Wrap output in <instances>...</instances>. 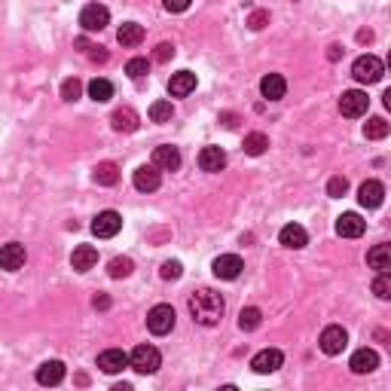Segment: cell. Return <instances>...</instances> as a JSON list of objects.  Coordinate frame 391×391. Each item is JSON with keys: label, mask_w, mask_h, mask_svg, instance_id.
Here are the masks:
<instances>
[{"label": "cell", "mask_w": 391, "mask_h": 391, "mask_svg": "<svg viewBox=\"0 0 391 391\" xmlns=\"http://www.w3.org/2000/svg\"><path fill=\"white\" fill-rule=\"evenodd\" d=\"M187 309H190V315H193L196 324H202V327H217L220 321H224L226 303H224V297H220L217 290L202 288V290H193V294H190Z\"/></svg>", "instance_id": "cell-1"}, {"label": "cell", "mask_w": 391, "mask_h": 391, "mask_svg": "<svg viewBox=\"0 0 391 391\" xmlns=\"http://www.w3.org/2000/svg\"><path fill=\"white\" fill-rule=\"evenodd\" d=\"M128 367H132L135 373H141V376H153V373L163 367V355L153 346H138V349H132V355H128Z\"/></svg>", "instance_id": "cell-2"}, {"label": "cell", "mask_w": 391, "mask_h": 391, "mask_svg": "<svg viewBox=\"0 0 391 391\" xmlns=\"http://www.w3.org/2000/svg\"><path fill=\"white\" fill-rule=\"evenodd\" d=\"M382 74H385V65H382V58L376 56H358L355 65H351V76H355L358 83H364V86H370V83H379Z\"/></svg>", "instance_id": "cell-3"}, {"label": "cell", "mask_w": 391, "mask_h": 391, "mask_svg": "<svg viewBox=\"0 0 391 391\" xmlns=\"http://www.w3.org/2000/svg\"><path fill=\"white\" fill-rule=\"evenodd\" d=\"M174 324H178V315H174V309L168 303H159L147 312V331L153 336H168L174 331Z\"/></svg>", "instance_id": "cell-4"}, {"label": "cell", "mask_w": 391, "mask_h": 391, "mask_svg": "<svg viewBox=\"0 0 391 391\" xmlns=\"http://www.w3.org/2000/svg\"><path fill=\"white\" fill-rule=\"evenodd\" d=\"M110 25V10H107L104 3H89L83 6L80 13V28L86 31V34H98V31H104Z\"/></svg>", "instance_id": "cell-5"}, {"label": "cell", "mask_w": 391, "mask_h": 391, "mask_svg": "<svg viewBox=\"0 0 391 391\" xmlns=\"http://www.w3.org/2000/svg\"><path fill=\"white\" fill-rule=\"evenodd\" d=\"M318 346L324 355H342V349L349 346V333H346V327H340V324H331V327H324L321 331V340H318Z\"/></svg>", "instance_id": "cell-6"}, {"label": "cell", "mask_w": 391, "mask_h": 391, "mask_svg": "<svg viewBox=\"0 0 391 391\" xmlns=\"http://www.w3.org/2000/svg\"><path fill=\"white\" fill-rule=\"evenodd\" d=\"M367 107H370V98H367V92H361V89L342 92V98H340V113H342V117L358 119V117H364V113H367Z\"/></svg>", "instance_id": "cell-7"}, {"label": "cell", "mask_w": 391, "mask_h": 391, "mask_svg": "<svg viewBox=\"0 0 391 391\" xmlns=\"http://www.w3.org/2000/svg\"><path fill=\"white\" fill-rule=\"evenodd\" d=\"M242 269H244V263L239 254H220V257H214V263H211V272L217 275L220 281H235L242 275Z\"/></svg>", "instance_id": "cell-8"}, {"label": "cell", "mask_w": 391, "mask_h": 391, "mask_svg": "<svg viewBox=\"0 0 391 391\" xmlns=\"http://www.w3.org/2000/svg\"><path fill=\"white\" fill-rule=\"evenodd\" d=\"M119 229H122L119 211H101V214H95V220H92V233H95L98 239H113Z\"/></svg>", "instance_id": "cell-9"}, {"label": "cell", "mask_w": 391, "mask_h": 391, "mask_svg": "<svg viewBox=\"0 0 391 391\" xmlns=\"http://www.w3.org/2000/svg\"><path fill=\"white\" fill-rule=\"evenodd\" d=\"M364 229H367V220L355 211H346L336 217V235H342V239H361Z\"/></svg>", "instance_id": "cell-10"}, {"label": "cell", "mask_w": 391, "mask_h": 391, "mask_svg": "<svg viewBox=\"0 0 391 391\" xmlns=\"http://www.w3.org/2000/svg\"><path fill=\"white\" fill-rule=\"evenodd\" d=\"M281 364H285V355H281L278 349H263V351H257V355L251 358V370L260 373V376H266V373H275Z\"/></svg>", "instance_id": "cell-11"}, {"label": "cell", "mask_w": 391, "mask_h": 391, "mask_svg": "<svg viewBox=\"0 0 391 391\" xmlns=\"http://www.w3.org/2000/svg\"><path fill=\"white\" fill-rule=\"evenodd\" d=\"M358 202H361V208H379L382 202H385V187H382L379 181H364L361 187H358Z\"/></svg>", "instance_id": "cell-12"}, {"label": "cell", "mask_w": 391, "mask_h": 391, "mask_svg": "<svg viewBox=\"0 0 391 391\" xmlns=\"http://www.w3.org/2000/svg\"><path fill=\"white\" fill-rule=\"evenodd\" d=\"M25 244H19V242H10V244H3L0 248V269H6V272H15V269H22L25 266Z\"/></svg>", "instance_id": "cell-13"}, {"label": "cell", "mask_w": 391, "mask_h": 391, "mask_svg": "<svg viewBox=\"0 0 391 391\" xmlns=\"http://www.w3.org/2000/svg\"><path fill=\"white\" fill-rule=\"evenodd\" d=\"M199 168H202V172H208V174L224 172V168H226V153L220 147H214V144H208V147L199 150Z\"/></svg>", "instance_id": "cell-14"}, {"label": "cell", "mask_w": 391, "mask_h": 391, "mask_svg": "<svg viewBox=\"0 0 391 391\" xmlns=\"http://www.w3.org/2000/svg\"><path fill=\"white\" fill-rule=\"evenodd\" d=\"M132 183L141 193H153V190H159V183H163V174H159L156 165H141V168H135Z\"/></svg>", "instance_id": "cell-15"}, {"label": "cell", "mask_w": 391, "mask_h": 391, "mask_svg": "<svg viewBox=\"0 0 391 391\" xmlns=\"http://www.w3.org/2000/svg\"><path fill=\"white\" fill-rule=\"evenodd\" d=\"M153 165L159 172H178L181 168V150L172 147V144H163V147L153 150Z\"/></svg>", "instance_id": "cell-16"}, {"label": "cell", "mask_w": 391, "mask_h": 391, "mask_svg": "<svg viewBox=\"0 0 391 391\" xmlns=\"http://www.w3.org/2000/svg\"><path fill=\"white\" fill-rule=\"evenodd\" d=\"M98 367H101L107 376H113V373H119L128 367V355L122 349H104L101 355H98Z\"/></svg>", "instance_id": "cell-17"}, {"label": "cell", "mask_w": 391, "mask_h": 391, "mask_svg": "<svg viewBox=\"0 0 391 391\" xmlns=\"http://www.w3.org/2000/svg\"><path fill=\"white\" fill-rule=\"evenodd\" d=\"M95 263H98V248L95 244H76L74 254H71L74 269L76 272H89V269H95Z\"/></svg>", "instance_id": "cell-18"}, {"label": "cell", "mask_w": 391, "mask_h": 391, "mask_svg": "<svg viewBox=\"0 0 391 391\" xmlns=\"http://www.w3.org/2000/svg\"><path fill=\"white\" fill-rule=\"evenodd\" d=\"M288 92V83L281 74H266L263 80H260V95L266 98V101H281Z\"/></svg>", "instance_id": "cell-19"}, {"label": "cell", "mask_w": 391, "mask_h": 391, "mask_svg": "<svg viewBox=\"0 0 391 391\" xmlns=\"http://www.w3.org/2000/svg\"><path fill=\"white\" fill-rule=\"evenodd\" d=\"M278 242L285 244V248H290V251H300V248L309 244V233H306L300 224H288V226H281Z\"/></svg>", "instance_id": "cell-20"}, {"label": "cell", "mask_w": 391, "mask_h": 391, "mask_svg": "<svg viewBox=\"0 0 391 391\" xmlns=\"http://www.w3.org/2000/svg\"><path fill=\"white\" fill-rule=\"evenodd\" d=\"M349 367H351V373H358V376H364V373H373V370L379 367V355H376L373 349H358L355 355H351Z\"/></svg>", "instance_id": "cell-21"}, {"label": "cell", "mask_w": 391, "mask_h": 391, "mask_svg": "<svg viewBox=\"0 0 391 391\" xmlns=\"http://www.w3.org/2000/svg\"><path fill=\"white\" fill-rule=\"evenodd\" d=\"M65 373L67 370L61 361H46L37 367V382H40V385H61V382H65Z\"/></svg>", "instance_id": "cell-22"}, {"label": "cell", "mask_w": 391, "mask_h": 391, "mask_svg": "<svg viewBox=\"0 0 391 391\" xmlns=\"http://www.w3.org/2000/svg\"><path fill=\"white\" fill-rule=\"evenodd\" d=\"M193 89H196V74L193 71H178V74H172V80H168V92H172L174 98L190 95Z\"/></svg>", "instance_id": "cell-23"}, {"label": "cell", "mask_w": 391, "mask_h": 391, "mask_svg": "<svg viewBox=\"0 0 391 391\" xmlns=\"http://www.w3.org/2000/svg\"><path fill=\"white\" fill-rule=\"evenodd\" d=\"M138 113L132 110V107H119V110H113L110 113V126H113V132H135L138 128Z\"/></svg>", "instance_id": "cell-24"}, {"label": "cell", "mask_w": 391, "mask_h": 391, "mask_svg": "<svg viewBox=\"0 0 391 391\" xmlns=\"http://www.w3.org/2000/svg\"><path fill=\"white\" fill-rule=\"evenodd\" d=\"M367 266L376 272H388L391 269V248L388 244H373L370 251H367Z\"/></svg>", "instance_id": "cell-25"}, {"label": "cell", "mask_w": 391, "mask_h": 391, "mask_svg": "<svg viewBox=\"0 0 391 391\" xmlns=\"http://www.w3.org/2000/svg\"><path fill=\"white\" fill-rule=\"evenodd\" d=\"M92 181H95L98 187H113V183H119V165L117 163H98L95 172H92Z\"/></svg>", "instance_id": "cell-26"}, {"label": "cell", "mask_w": 391, "mask_h": 391, "mask_svg": "<svg viewBox=\"0 0 391 391\" xmlns=\"http://www.w3.org/2000/svg\"><path fill=\"white\" fill-rule=\"evenodd\" d=\"M86 89H89V98L92 101H98V104H104V101H110L113 98V83L104 80V76H95Z\"/></svg>", "instance_id": "cell-27"}, {"label": "cell", "mask_w": 391, "mask_h": 391, "mask_svg": "<svg viewBox=\"0 0 391 391\" xmlns=\"http://www.w3.org/2000/svg\"><path fill=\"white\" fill-rule=\"evenodd\" d=\"M242 150L248 153V156H263V153L269 150V138H266L263 132H251V135H244Z\"/></svg>", "instance_id": "cell-28"}, {"label": "cell", "mask_w": 391, "mask_h": 391, "mask_svg": "<svg viewBox=\"0 0 391 391\" xmlns=\"http://www.w3.org/2000/svg\"><path fill=\"white\" fill-rule=\"evenodd\" d=\"M388 132H391V126H388L385 117H370L364 122V138L367 141H382V138H388Z\"/></svg>", "instance_id": "cell-29"}, {"label": "cell", "mask_w": 391, "mask_h": 391, "mask_svg": "<svg viewBox=\"0 0 391 391\" xmlns=\"http://www.w3.org/2000/svg\"><path fill=\"white\" fill-rule=\"evenodd\" d=\"M117 40L122 46H138L144 40V25H138V22H126V25L117 31Z\"/></svg>", "instance_id": "cell-30"}, {"label": "cell", "mask_w": 391, "mask_h": 391, "mask_svg": "<svg viewBox=\"0 0 391 391\" xmlns=\"http://www.w3.org/2000/svg\"><path fill=\"white\" fill-rule=\"evenodd\" d=\"M147 117H150V122H172L174 104L172 101H153L150 110H147Z\"/></svg>", "instance_id": "cell-31"}, {"label": "cell", "mask_w": 391, "mask_h": 391, "mask_svg": "<svg viewBox=\"0 0 391 391\" xmlns=\"http://www.w3.org/2000/svg\"><path fill=\"white\" fill-rule=\"evenodd\" d=\"M132 269H135V263L128 257H113L110 263H107V275H110V278H128Z\"/></svg>", "instance_id": "cell-32"}, {"label": "cell", "mask_w": 391, "mask_h": 391, "mask_svg": "<svg viewBox=\"0 0 391 391\" xmlns=\"http://www.w3.org/2000/svg\"><path fill=\"white\" fill-rule=\"evenodd\" d=\"M260 321H263V312H260L257 306H248V309L239 312V327L242 331H257Z\"/></svg>", "instance_id": "cell-33"}, {"label": "cell", "mask_w": 391, "mask_h": 391, "mask_svg": "<svg viewBox=\"0 0 391 391\" xmlns=\"http://www.w3.org/2000/svg\"><path fill=\"white\" fill-rule=\"evenodd\" d=\"M80 95H83V83L76 80V76H67V80L61 83V98H65V101H76Z\"/></svg>", "instance_id": "cell-34"}, {"label": "cell", "mask_w": 391, "mask_h": 391, "mask_svg": "<svg viewBox=\"0 0 391 391\" xmlns=\"http://www.w3.org/2000/svg\"><path fill=\"white\" fill-rule=\"evenodd\" d=\"M373 294H376L379 300H391V275L388 272H379L376 278H373Z\"/></svg>", "instance_id": "cell-35"}, {"label": "cell", "mask_w": 391, "mask_h": 391, "mask_svg": "<svg viewBox=\"0 0 391 391\" xmlns=\"http://www.w3.org/2000/svg\"><path fill=\"white\" fill-rule=\"evenodd\" d=\"M126 74L132 76V80H141V76H147V74H150V61H147V58H128Z\"/></svg>", "instance_id": "cell-36"}, {"label": "cell", "mask_w": 391, "mask_h": 391, "mask_svg": "<svg viewBox=\"0 0 391 391\" xmlns=\"http://www.w3.org/2000/svg\"><path fill=\"white\" fill-rule=\"evenodd\" d=\"M346 193H349V181L342 178V174H336V178L327 181V196L331 199H342Z\"/></svg>", "instance_id": "cell-37"}, {"label": "cell", "mask_w": 391, "mask_h": 391, "mask_svg": "<svg viewBox=\"0 0 391 391\" xmlns=\"http://www.w3.org/2000/svg\"><path fill=\"white\" fill-rule=\"evenodd\" d=\"M76 46H80V49L86 52L92 61H107V49H104V46H92L86 37H80V40H76Z\"/></svg>", "instance_id": "cell-38"}, {"label": "cell", "mask_w": 391, "mask_h": 391, "mask_svg": "<svg viewBox=\"0 0 391 391\" xmlns=\"http://www.w3.org/2000/svg\"><path fill=\"white\" fill-rule=\"evenodd\" d=\"M159 275H163L165 281H178L181 275H183L181 260H165V263H163V269H159Z\"/></svg>", "instance_id": "cell-39"}, {"label": "cell", "mask_w": 391, "mask_h": 391, "mask_svg": "<svg viewBox=\"0 0 391 391\" xmlns=\"http://www.w3.org/2000/svg\"><path fill=\"white\" fill-rule=\"evenodd\" d=\"M266 25H269V13H266V10H254L248 15V28L251 31H263Z\"/></svg>", "instance_id": "cell-40"}, {"label": "cell", "mask_w": 391, "mask_h": 391, "mask_svg": "<svg viewBox=\"0 0 391 391\" xmlns=\"http://www.w3.org/2000/svg\"><path fill=\"white\" fill-rule=\"evenodd\" d=\"M172 58H174V43H159L156 52H153V61H159V65H165Z\"/></svg>", "instance_id": "cell-41"}, {"label": "cell", "mask_w": 391, "mask_h": 391, "mask_svg": "<svg viewBox=\"0 0 391 391\" xmlns=\"http://www.w3.org/2000/svg\"><path fill=\"white\" fill-rule=\"evenodd\" d=\"M190 3H193V0H163V6L168 13H187Z\"/></svg>", "instance_id": "cell-42"}, {"label": "cell", "mask_w": 391, "mask_h": 391, "mask_svg": "<svg viewBox=\"0 0 391 391\" xmlns=\"http://www.w3.org/2000/svg\"><path fill=\"white\" fill-rule=\"evenodd\" d=\"M92 306H95V309H110V297H95V300H92Z\"/></svg>", "instance_id": "cell-43"}, {"label": "cell", "mask_w": 391, "mask_h": 391, "mask_svg": "<svg viewBox=\"0 0 391 391\" xmlns=\"http://www.w3.org/2000/svg\"><path fill=\"white\" fill-rule=\"evenodd\" d=\"M327 58H331V61H336V58H340V46H331V52H327Z\"/></svg>", "instance_id": "cell-44"}]
</instances>
